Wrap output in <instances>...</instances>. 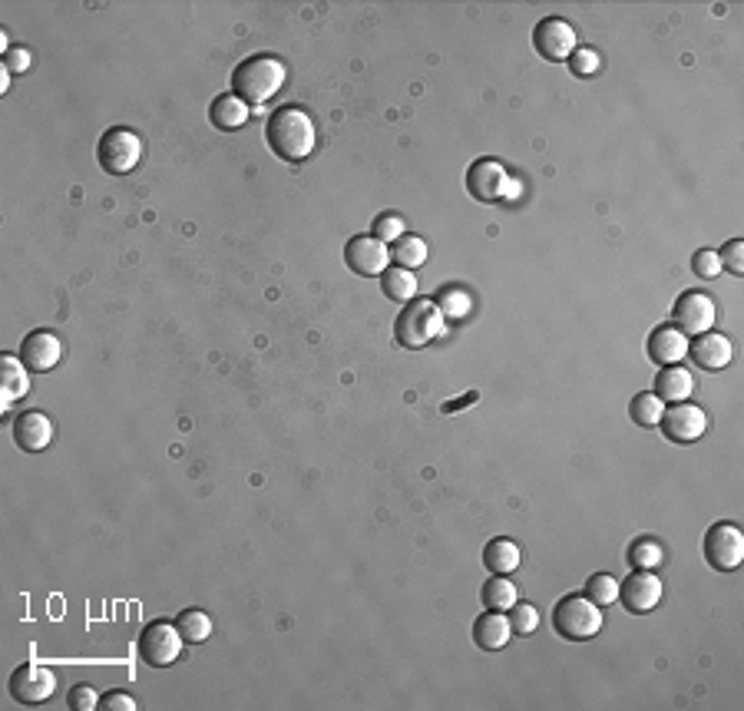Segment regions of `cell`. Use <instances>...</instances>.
Wrapping results in <instances>:
<instances>
[{
    "mask_svg": "<svg viewBox=\"0 0 744 711\" xmlns=\"http://www.w3.org/2000/svg\"><path fill=\"white\" fill-rule=\"evenodd\" d=\"M265 139L278 159H285V163H301V159H308L315 153L318 129L308 110H301V106H278L265 123Z\"/></svg>",
    "mask_w": 744,
    "mask_h": 711,
    "instance_id": "6da1fadb",
    "label": "cell"
},
{
    "mask_svg": "<svg viewBox=\"0 0 744 711\" xmlns=\"http://www.w3.org/2000/svg\"><path fill=\"white\" fill-rule=\"evenodd\" d=\"M285 63L272 57V53H255V57L242 60L232 73V93L242 96L245 103H265L285 86Z\"/></svg>",
    "mask_w": 744,
    "mask_h": 711,
    "instance_id": "7a4b0ae2",
    "label": "cell"
},
{
    "mask_svg": "<svg viewBox=\"0 0 744 711\" xmlns=\"http://www.w3.org/2000/svg\"><path fill=\"white\" fill-rule=\"evenodd\" d=\"M444 315H440L437 301H427V298H414L407 301L401 308V315L394 321V338L401 348H427V344H434L440 335H444Z\"/></svg>",
    "mask_w": 744,
    "mask_h": 711,
    "instance_id": "3957f363",
    "label": "cell"
},
{
    "mask_svg": "<svg viewBox=\"0 0 744 711\" xmlns=\"http://www.w3.org/2000/svg\"><path fill=\"white\" fill-rule=\"evenodd\" d=\"M553 629L569 642H586L602 629V609L586 596H563L553 606Z\"/></svg>",
    "mask_w": 744,
    "mask_h": 711,
    "instance_id": "277c9868",
    "label": "cell"
},
{
    "mask_svg": "<svg viewBox=\"0 0 744 711\" xmlns=\"http://www.w3.org/2000/svg\"><path fill=\"white\" fill-rule=\"evenodd\" d=\"M96 159H100L103 172H110V176H126L143 159V136L126 126L106 129L100 136V146H96Z\"/></svg>",
    "mask_w": 744,
    "mask_h": 711,
    "instance_id": "5b68a950",
    "label": "cell"
},
{
    "mask_svg": "<svg viewBox=\"0 0 744 711\" xmlns=\"http://www.w3.org/2000/svg\"><path fill=\"white\" fill-rule=\"evenodd\" d=\"M182 645H186V639L179 635L176 622H149L143 635H139V659L149 669H169L172 662H179Z\"/></svg>",
    "mask_w": 744,
    "mask_h": 711,
    "instance_id": "8992f818",
    "label": "cell"
},
{
    "mask_svg": "<svg viewBox=\"0 0 744 711\" xmlns=\"http://www.w3.org/2000/svg\"><path fill=\"white\" fill-rule=\"evenodd\" d=\"M513 189H516L513 176L506 172L503 163H496V159H477L467 172V192L477 202H490L493 206V202L510 199Z\"/></svg>",
    "mask_w": 744,
    "mask_h": 711,
    "instance_id": "52a82bcc",
    "label": "cell"
},
{
    "mask_svg": "<svg viewBox=\"0 0 744 711\" xmlns=\"http://www.w3.org/2000/svg\"><path fill=\"white\" fill-rule=\"evenodd\" d=\"M7 688H10V698L20 705H43L57 695V675H53L47 665L24 662L14 675H10Z\"/></svg>",
    "mask_w": 744,
    "mask_h": 711,
    "instance_id": "ba28073f",
    "label": "cell"
},
{
    "mask_svg": "<svg viewBox=\"0 0 744 711\" xmlns=\"http://www.w3.org/2000/svg\"><path fill=\"white\" fill-rule=\"evenodd\" d=\"M705 559L711 569L731 573L744 563V533L735 523H715L705 533Z\"/></svg>",
    "mask_w": 744,
    "mask_h": 711,
    "instance_id": "9c48e42d",
    "label": "cell"
},
{
    "mask_svg": "<svg viewBox=\"0 0 744 711\" xmlns=\"http://www.w3.org/2000/svg\"><path fill=\"white\" fill-rule=\"evenodd\" d=\"M576 40L579 37H576L573 24H569V20H563V17L539 20L536 30H533V47H536L539 57L549 60V63H563V60L573 57L576 47H579Z\"/></svg>",
    "mask_w": 744,
    "mask_h": 711,
    "instance_id": "30bf717a",
    "label": "cell"
},
{
    "mask_svg": "<svg viewBox=\"0 0 744 711\" xmlns=\"http://www.w3.org/2000/svg\"><path fill=\"white\" fill-rule=\"evenodd\" d=\"M672 318H675V328L682 331L685 338H698L715 328L718 305L705 292H685V295H678Z\"/></svg>",
    "mask_w": 744,
    "mask_h": 711,
    "instance_id": "8fae6325",
    "label": "cell"
},
{
    "mask_svg": "<svg viewBox=\"0 0 744 711\" xmlns=\"http://www.w3.org/2000/svg\"><path fill=\"white\" fill-rule=\"evenodd\" d=\"M659 427H662L665 440H672V444H695V440L705 437L708 417H705V411L698 404L682 401V404L665 407Z\"/></svg>",
    "mask_w": 744,
    "mask_h": 711,
    "instance_id": "7c38bea8",
    "label": "cell"
},
{
    "mask_svg": "<svg viewBox=\"0 0 744 711\" xmlns=\"http://www.w3.org/2000/svg\"><path fill=\"white\" fill-rule=\"evenodd\" d=\"M387 262H391V245H384L381 239H374V235H354V239L344 245V265L361 278L384 275Z\"/></svg>",
    "mask_w": 744,
    "mask_h": 711,
    "instance_id": "4fadbf2b",
    "label": "cell"
},
{
    "mask_svg": "<svg viewBox=\"0 0 744 711\" xmlns=\"http://www.w3.org/2000/svg\"><path fill=\"white\" fill-rule=\"evenodd\" d=\"M662 596H665V586L652 569H635V573L619 586V602L632 612V616H645V612H652L662 602Z\"/></svg>",
    "mask_w": 744,
    "mask_h": 711,
    "instance_id": "5bb4252c",
    "label": "cell"
},
{
    "mask_svg": "<svg viewBox=\"0 0 744 711\" xmlns=\"http://www.w3.org/2000/svg\"><path fill=\"white\" fill-rule=\"evenodd\" d=\"M20 358H24V364L34 374H47V371L57 368L60 358H63V341L47 328L30 331L24 344H20Z\"/></svg>",
    "mask_w": 744,
    "mask_h": 711,
    "instance_id": "9a60e30c",
    "label": "cell"
},
{
    "mask_svg": "<svg viewBox=\"0 0 744 711\" xmlns=\"http://www.w3.org/2000/svg\"><path fill=\"white\" fill-rule=\"evenodd\" d=\"M688 351H692V361L702 371H721L735 358V348H731V341L721 335V331H705V335H698L688 344Z\"/></svg>",
    "mask_w": 744,
    "mask_h": 711,
    "instance_id": "2e32d148",
    "label": "cell"
},
{
    "mask_svg": "<svg viewBox=\"0 0 744 711\" xmlns=\"http://www.w3.org/2000/svg\"><path fill=\"white\" fill-rule=\"evenodd\" d=\"M14 440L20 450L27 454H40V450L50 447L53 440V420L40 411H24L14 420Z\"/></svg>",
    "mask_w": 744,
    "mask_h": 711,
    "instance_id": "e0dca14e",
    "label": "cell"
},
{
    "mask_svg": "<svg viewBox=\"0 0 744 711\" xmlns=\"http://www.w3.org/2000/svg\"><path fill=\"white\" fill-rule=\"evenodd\" d=\"M30 368L24 364V358L20 354H4L0 358V407H4V414H7V407L14 404V401H20L27 391H30V374H27Z\"/></svg>",
    "mask_w": 744,
    "mask_h": 711,
    "instance_id": "ac0fdd59",
    "label": "cell"
},
{
    "mask_svg": "<svg viewBox=\"0 0 744 711\" xmlns=\"http://www.w3.org/2000/svg\"><path fill=\"white\" fill-rule=\"evenodd\" d=\"M649 358L655 364H662V368L678 364L682 358H688V338L675 325H659L649 335Z\"/></svg>",
    "mask_w": 744,
    "mask_h": 711,
    "instance_id": "d6986e66",
    "label": "cell"
},
{
    "mask_svg": "<svg viewBox=\"0 0 744 711\" xmlns=\"http://www.w3.org/2000/svg\"><path fill=\"white\" fill-rule=\"evenodd\" d=\"M510 619H506V612H483V616L473 622V642L480 645V649L487 652H500L506 649V642H510Z\"/></svg>",
    "mask_w": 744,
    "mask_h": 711,
    "instance_id": "ffe728a7",
    "label": "cell"
},
{
    "mask_svg": "<svg viewBox=\"0 0 744 711\" xmlns=\"http://www.w3.org/2000/svg\"><path fill=\"white\" fill-rule=\"evenodd\" d=\"M692 391H695L692 371L678 368V364H668V368H662L659 377H655V394L662 397V404H682L692 397Z\"/></svg>",
    "mask_w": 744,
    "mask_h": 711,
    "instance_id": "44dd1931",
    "label": "cell"
},
{
    "mask_svg": "<svg viewBox=\"0 0 744 711\" xmlns=\"http://www.w3.org/2000/svg\"><path fill=\"white\" fill-rule=\"evenodd\" d=\"M520 563H523V553L510 536H496V540L483 546V566H487L493 576H510L520 569Z\"/></svg>",
    "mask_w": 744,
    "mask_h": 711,
    "instance_id": "7402d4cb",
    "label": "cell"
},
{
    "mask_svg": "<svg viewBox=\"0 0 744 711\" xmlns=\"http://www.w3.org/2000/svg\"><path fill=\"white\" fill-rule=\"evenodd\" d=\"M209 120L215 129H225V133H232V129H242L248 123V103L242 96L235 93H225L219 96L212 106H209Z\"/></svg>",
    "mask_w": 744,
    "mask_h": 711,
    "instance_id": "603a6c76",
    "label": "cell"
},
{
    "mask_svg": "<svg viewBox=\"0 0 744 711\" xmlns=\"http://www.w3.org/2000/svg\"><path fill=\"white\" fill-rule=\"evenodd\" d=\"M381 292H384V298L397 301V305H407V301L417 298V278H414L411 268L387 265L384 275H381Z\"/></svg>",
    "mask_w": 744,
    "mask_h": 711,
    "instance_id": "cb8c5ba5",
    "label": "cell"
},
{
    "mask_svg": "<svg viewBox=\"0 0 744 711\" xmlns=\"http://www.w3.org/2000/svg\"><path fill=\"white\" fill-rule=\"evenodd\" d=\"M480 599H483V606L493 612H510L516 602H520V592L510 583V576H490L480 589Z\"/></svg>",
    "mask_w": 744,
    "mask_h": 711,
    "instance_id": "d4e9b609",
    "label": "cell"
},
{
    "mask_svg": "<svg viewBox=\"0 0 744 711\" xmlns=\"http://www.w3.org/2000/svg\"><path fill=\"white\" fill-rule=\"evenodd\" d=\"M176 629L189 645H202L212 635V619H209V612H202V609H186V612H179Z\"/></svg>",
    "mask_w": 744,
    "mask_h": 711,
    "instance_id": "484cf974",
    "label": "cell"
},
{
    "mask_svg": "<svg viewBox=\"0 0 744 711\" xmlns=\"http://www.w3.org/2000/svg\"><path fill=\"white\" fill-rule=\"evenodd\" d=\"M391 255L401 268H411L414 272V268L427 262V242L420 239V235H401V239L391 245Z\"/></svg>",
    "mask_w": 744,
    "mask_h": 711,
    "instance_id": "4316f807",
    "label": "cell"
},
{
    "mask_svg": "<svg viewBox=\"0 0 744 711\" xmlns=\"http://www.w3.org/2000/svg\"><path fill=\"white\" fill-rule=\"evenodd\" d=\"M665 414V404L659 394H635L632 404H629V417L635 420L639 427H659V420Z\"/></svg>",
    "mask_w": 744,
    "mask_h": 711,
    "instance_id": "83f0119b",
    "label": "cell"
},
{
    "mask_svg": "<svg viewBox=\"0 0 744 711\" xmlns=\"http://www.w3.org/2000/svg\"><path fill=\"white\" fill-rule=\"evenodd\" d=\"M582 596L596 602L599 609L602 606H612V602L619 599V583L609 573H596V576L586 579V592H582Z\"/></svg>",
    "mask_w": 744,
    "mask_h": 711,
    "instance_id": "f1b7e54d",
    "label": "cell"
},
{
    "mask_svg": "<svg viewBox=\"0 0 744 711\" xmlns=\"http://www.w3.org/2000/svg\"><path fill=\"white\" fill-rule=\"evenodd\" d=\"M662 559H665V549L655 540H639V543H632V549H629V563L635 569H659Z\"/></svg>",
    "mask_w": 744,
    "mask_h": 711,
    "instance_id": "f546056e",
    "label": "cell"
},
{
    "mask_svg": "<svg viewBox=\"0 0 744 711\" xmlns=\"http://www.w3.org/2000/svg\"><path fill=\"white\" fill-rule=\"evenodd\" d=\"M437 308H440V315H444V318L460 321V318L470 315V295L460 292V288H444L440 298H437Z\"/></svg>",
    "mask_w": 744,
    "mask_h": 711,
    "instance_id": "4dcf8cb0",
    "label": "cell"
},
{
    "mask_svg": "<svg viewBox=\"0 0 744 711\" xmlns=\"http://www.w3.org/2000/svg\"><path fill=\"white\" fill-rule=\"evenodd\" d=\"M374 239H381L384 245H394L401 235H407V222L401 219V215H394V212H384V215H377L374 219Z\"/></svg>",
    "mask_w": 744,
    "mask_h": 711,
    "instance_id": "1f68e13d",
    "label": "cell"
},
{
    "mask_svg": "<svg viewBox=\"0 0 744 711\" xmlns=\"http://www.w3.org/2000/svg\"><path fill=\"white\" fill-rule=\"evenodd\" d=\"M569 70H573L576 77H596L602 70V57L592 47H576V53L569 57Z\"/></svg>",
    "mask_w": 744,
    "mask_h": 711,
    "instance_id": "d6a6232c",
    "label": "cell"
},
{
    "mask_svg": "<svg viewBox=\"0 0 744 711\" xmlns=\"http://www.w3.org/2000/svg\"><path fill=\"white\" fill-rule=\"evenodd\" d=\"M539 626V612L530 606V602H516L510 609V629L520 632V635H533Z\"/></svg>",
    "mask_w": 744,
    "mask_h": 711,
    "instance_id": "836d02e7",
    "label": "cell"
},
{
    "mask_svg": "<svg viewBox=\"0 0 744 711\" xmlns=\"http://www.w3.org/2000/svg\"><path fill=\"white\" fill-rule=\"evenodd\" d=\"M692 272H695L698 278H705V282H711V278H718V275H721V258H718V252H715V249L695 252V255H692Z\"/></svg>",
    "mask_w": 744,
    "mask_h": 711,
    "instance_id": "e575fe53",
    "label": "cell"
},
{
    "mask_svg": "<svg viewBox=\"0 0 744 711\" xmlns=\"http://www.w3.org/2000/svg\"><path fill=\"white\" fill-rule=\"evenodd\" d=\"M718 258H721V268H728L731 275H741L744 272V242L731 239L725 249L718 252Z\"/></svg>",
    "mask_w": 744,
    "mask_h": 711,
    "instance_id": "d590c367",
    "label": "cell"
},
{
    "mask_svg": "<svg viewBox=\"0 0 744 711\" xmlns=\"http://www.w3.org/2000/svg\"><path fill=\"white\" fill-rule=\"evenodd\" d=\"M70 708L73 711H93V708H100V695H96L90 685H77L70 692Z\"/></svg>",
    "mask_w": 744,
    "mask_h": 711,
    "instance_id": "8d00e7d4",
    "label": "cell"
},
{
    "mask_svg": "<svg viewBox=\"0 0 744 711\" xmlns=\"http://www.w3.org/2000/svg\"><path fill=\"white\" fill-rule=\"evenodd\" d=\"M100 708L103 711H136L139 702L133 695H126V692H110V695L100 698Z\"/></svg>",
    "mask_w": 744,
    "mask_h": 711,
    "instance_id": "74e56055",
    "label": "cell"
},
{
    "mask_svg": "<svg viewBox=\"0 0 744 711\" xmlns=\"http://www.w3.org/2000/svg\"><path fill=\"white\" fill-rule=\"evenodd\" d=\"M30 50H24V47H10L7 53H4V67L10 70V73H24V70H30Z\"/></svg>",
    "mask_w": 744,
    "mask_h": 711,
    "instance_id": "f35d334b",
    "label": "cell"
}]
</instances>
